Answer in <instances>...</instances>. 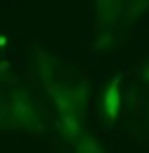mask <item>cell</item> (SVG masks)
Masks as SVG:
<instances>
[{"label": "cell", "instance_id": "6da1fadb", "mask_svg": "<svg viewBox=\"0 0 149 153\" xmlns=\"http://www.w3.org/2000/svg\"><path fill=\"white\" fill-rule=\"evenodd\" d=\"M6 117L14 127L25 131H31V133H41L43 125H41V114L35 106L33 98L27 94V92H12L6 100Z\"/></svg>", "mask_w": 149, "mask_h": 153}, {"label": "cell", "instance_id": "7a4b0ae2", "mask_svg": "<svg viewBox=\"0 0 149 153\" xmlns=\"http://www.w3.org/2000/svg\"><path fill=\"white\" fill-rule=\"evenodd\" d=\"M49 94L53 98V102L57 106L59 114H80L84 112V104H86V86H63V84H55Z\"/></svg>", "mask_w": 149, "mask_h": 153}, {"label": "cell", "instance_id": "3957f363", "mask_svg": "<svg viewBox=\"0 0 149 153\" xmlns=\"http://www.w3.org/2000/svg\"><path fill=\"white\" fill-rule=\"evenodd\" d=\"M121 82H123V78L115 76L108 82V86H106V90H104V94H102L100 112H102V117L108 123H115L118 112H121Z\"/></svg>", "mask_w": 149, "mask_h": 153}, {"label": "cell", "instance_id": "277c9868", "mask_svg": "<svg viewBox=\"0 0 149 153\" xmlns=\"http://www.w3.org/2000/svg\"><path fill=\"white\" fill-rule=\"evenodd\" d=\"M123 16V2L118 0H100L96 2V25L104 29V31H110V27L118 25Z\"/></svg>", "mask_w": 149, "mask_h": 153}, {"label": "cell", "instance_id": "5b68a950", "mask_svg": "<svg viewBox=\"0 0 149 153\" xmlns=\"http://www.w3.org/2000/svg\"><path fill=\"white\" fill-rule=\"evenodd\" d=\"M59 131L63 139L78 141L82 137V117L80 114H59Z\"/></svg>", "mask_w": 149, "mask_h": 153}, {"label": "cell", "instance_id": "8992f818", "mask_svg": "<svg viewBox=\"0 0 149 153\" xmlns=\"http://www.w3.org/2000/svg\"><path fill=\"white\" fill-rule=\"evenodd\" d=\"M39 53V57H37V61H39V70H41V78H43V84H45L47 90H51L53 86H55V71H57V63L51 59V55H47V53H43V51H37Z\"/></svg>", "mask_w": 149, "mask_h": 153}, {"label": "cell", "instance_id": "52a82bcc", "mask_svg": "<svg viewBox=\"0 0 149 153\" xmlns=\"http://www.w3.org/2000/svg\"><path fill=\"white\" fill-rule=\"evenodd\" d=\"M149 10V0H131V2H123V14L125 19H135V16H141L143 12Z\"/></svg>", "mask_w": 149, "mask_h": 153}, {"label": "cell", "instance_id": "ba28073f", "mask_svg": "<svg viewBox=\"0 0 149 153\" xmlns=\"http://www.w3.org/2000/svg\"><path fill=\"white\" fill-rule=\"evenodd\" d=\"M76 151H78V153H104L102 149H100V145L96 143V139L90 137V135H84V137L78 139Z\"/></svg>", "mask_w": 149, "mask_h": 153}, {"label": "cell", "instance_id": "9c48e42d", "mask_svg": "<svg viewBox=\"0 0 149 153\" xmlns=\"http://www.w3.org/2000/svg\"><path fill=\"white\" fill-rule=\"evenodd\" d=\"M115 43H116V35L112 31H104V35L92 45V49H94V51H100V49H106L108 45H115Z\"/></svg>", "mask_w": 149, "mask_h": 153}, {"label": "cell", "instance_id": "30bf717a", "mask_svg": "<svg viewBox=\"0 0 149 153\" xmlns=\"http://www.w3.org/2000/svg\"><path fill=\"white\" fill-rule=\"evenodd\" d=\"M141 78H143V80H147V82H149V63L145 65V68H143V71H141Z\"/></svg>", "mask_w": 149, "mask_h": 153}]
</instances>
